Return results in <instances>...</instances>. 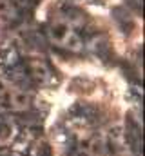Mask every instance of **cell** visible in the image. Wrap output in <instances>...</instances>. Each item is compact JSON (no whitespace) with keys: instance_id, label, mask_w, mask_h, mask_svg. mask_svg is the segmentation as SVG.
Masks as SVG:
<instances>
[]
</instances>
